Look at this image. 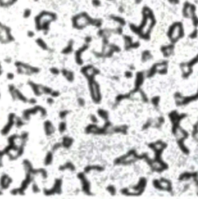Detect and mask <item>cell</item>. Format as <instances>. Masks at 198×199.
<instances>
[{
	"mask_svg": "<svg viewBox=\"0 0 198 199\" xmlns=\"http://www.w3.org/2000/svg\"><path fill=\"white\" fill-rule=\"evenodd\" d=\"M67 129V126H66V123L64 122H61V123L59 124V131H60L61 133L64 132Z\"/></svg>",
	"mask_w": 198,
	"mask_h": 199,
	"instance_id": "obj_13",
	"label": "cell"
},
{
	"mask_svg": "<svg viewBox=\"0 0 198 199\" xmlns=\"http://www.w3.org/2000/svg\"><path fill=\"white\" fill-rule=\"evenodd\" d=\"M72 50H73V42L71 41V42L68 43V45H67V47L63 50L62 53H63V54H70V53L72 52Z\"/></svg>",
	"mask_w": 198,
	"mask_h": 199,
	"instance_id": "obj_10",
	"label": "cell"
},
{
	"mask_svg": "<svg viewBox=\"0 0 198 199\" xmlns=\"http://www.w3.org/2000/svg\"><path fill=\"white\" fill-rule=\"evenodd\" d=\"M98 113L99 116H101V117L104 119H106V116L108 115V113H107V112H105V110L99 109L98 112Z\"/></svg>",
	"mask_w": 198,
	"mask_h": 199,
	"instance_id": "obj_14",
	"label": "cell"
},
{
	"mask_svg": "<svg viewBox=\"0 0 198 199\" xmlns=\"http://www.w3.org/2000/svg\"><path fill=\"white\" fill-rule=\"evenodd\" d=\"M9 122H8L7 124L5 126L2 130V133L4 135H6L8 132L11 130V129L13 128V125L15 124V120H16V116L14 114H10V116H9Z\"/></svg>",
	"mask_w": 198,
	"mask_h": 199,
	"instance_id": "obj_2",
	"label": "cell"
},
{
	"mask_svg": "<svg viewBox=\"0 0 198 199\" xmlns=\"http://www.w3.org/2000/svg\"><path fill=\"white\" fill-rule=\"evenodd\" d=\"M33 192H36V193L39 192V187L37 186V184H33Z\"/></svg>",
	"mask_w": 198,
	"mask_h": 199,
	"instance_id": "obj_20",
	"label": "cell"
},
{
	"mask_svg": "<svg viewBox=\"0 0 198 199\" xmlns=\"http://www.w3.org/2000/svg\"><path fill=\"white\" fill-rule=\"evenodd\" d=\"M91 94H92V99H93L95 102H99L100 101V91H99V87L97 82L92 81L91 82Z\"/></svg>",
	"mask_w": 198,
	"mask_h": 199,
	"instance_id": "obj_1",
	"label": "cell"
},
{
	"mask_svg": "<svg viewBox=\"0 0 198 199\" xmlns=\"http://www.w3.org/2000/svg\"><path fill=\"white\" fill-rule=\"evenodd\" d=\"M30 15H31V10L30 9H26L24 11V13H23V17L24 18H28V17L30 16Z\"/></svg>",
	"mask_w": 198,
	"mask_h": 199,
	"instance_id": "obj_15",
	"label": "cell"
},
{
	"mask_svg": "<svg viewBox=\"0 0 198 199\" xmlns=\"http://www.w3.org/2000/svg\"><path fill=\"white\" fill-rule=\"evenodd\" d=\"M47 102H48V104H52V103L54 102L53 98H48V99H47Z\"/></svg>",
	"mask_w": 198,
	"mask_h": 199,
	"instance_id": "obj_24",
	"label": "cell"
},
{
	"mask_svg": "<svg viewBox=\"0 0 198 199\" xmlns=\"http://www.w3.org/2000/svg\"><path fill=\"white\" fill-rule=\"evenodd\" d=\"M79 177L80 178L83 184V191L88 195H90V185L88 180L85 178L84 174H79Z\"/></svg>",
	"mask_w": 198,
	"mask_h": 199,
	"instance_id": "obj_4",
	"label": "cell"
},
{
	"mask_svg": "<svg viewBox=\"0 0 198 199\" xmlns=\"http://www.w3.org/2000/svg\"><path fill=\"white\" fill-rule=\"evenodd\" d=\"M77 102H78V104L80 105V106L84 105V104H85V102H84V99H82V98H79V99H77Z\"/></svg>",
	"mask_w": 198,
	"mask_h": 199,
	"instance_id": "obj_19",
	"label": "cell"
},
{
	"mask_svg": "<svg viewBox=\"0 0 198 199\" xmlns=\"http://www.w3.org/2000/svg\"><path fill=\"white\" fill-rule=\"evenodd\" d=\"M90 119H91V122H92V123H93V124H95V123H97L98 122L97 116L95 115H91V116H90Z\"/></svg>",
	"mask_w": 198,
	"mask_h": 199,
	"instance_id": "obj_16",
	"label": "cell"
},
{
	"mask_svg": "<svg viewBox=\"0 0 198 199\" xmlns=\"http://www.w3.org/2000/svg\"><path fill=\"white\" fill-rule=\"evenodd\" d=\"M44 129H45V132L46 134L50 136L53 132H54V127L53 126L52 123L50 121H46L44 123Z\"/></svg>",
	"mask_w": 198,
	"mask_h": 199,
	"instance_id": "obj_5",
	"label": "cell"
},
{
	"mask_svg": "<svg viewBox=\"0 0 198 199\" xmlns=\"http://www.w3.org/2000/svg\"><path fill=\"white\" fill-rule=\"evenodd\" d=\"M92 3H93V5L95 6H100V4H101V2H100L99 0H93V1H92Z\"/></svg>",
	"mask_w": 198,
	"mask_h": 199,
	"instance_id": "obj_22",
	"label": "cell"
},
{
	"mask_svg": "<svg viewBox=\"0 0 198 199\" xmlns=\"http://www.w3.org/2000/svg\"><path fill=\"white\" fill-rule=\"evenodd\" d=\"M12 183L11 177H9L7 174H3L0 180V185L3 189H7Z\"/></svg>",
	"mask_w": 198,
	"mask_h": 199,
	"instance_id": "obj_3",
	"label": "cell"
},
{
	"mask_svg": "<svg viewBox=\"0 0 198 199\" xmlns=\"http://www.w3.org/2000/svg\"><path fill=\"white\" fill-rule=\"evenodd\" d=\"M7 78L8 79H10V80H13V78H14V75H13V73H8Z\"/></svg>",
	"mask_w": 198,
	"mask_h": 199,
	"instance_id": "obj_23",
	"label": "cell"
},
{
	"mask_svg": "<svg viewBox=\"0 0 198 199\" xmlns=\"http://www.w3.org/2000/svg\"><path fill=\"white\" fill-rule=\"evenodd\" d=\"M0 195H2V192H0Z\"/></svg>",
	"mask_w": 198,
	"mask_h": 199,
	"instance_id": "obj_26",
	"label": "cell"
},
{
	"mask_svg": "<svg viewBox=\"0 0 198 199\" xmlns=\"http://www.w3.org/2000/svg\"><path fill=\"white\" fill-rule=\"evenodd\" d=\"M72 143H73V140H72L71 137L67 136V137H64V139H63V143H62V145H63V147H66V148H68V147H70L72 145Z\"/></svg>",
	"mask_w": 198,
	"mask_h": 199,
	"instance_id": "obj_7",
	"label": "cell"
},
{
	"mask_svg": "<svg viewBox=\"0 0 198 199\" xmlns=\"http://www.w3.org/2000/svg\"><path fill=\"white\" fill-rule=\"evenodd\" d=\"M60 170H70L71 171H74L75 170V167L72 163L71 162H67L64 164V166H61Z\"/></svg>",
	"mask_w": 198,
	"mask_h": 199,
	"instance_id": "obj_8",
	"label": "cell"
},
{
	"mask_svg": "<svg viewBox=\"0 0 198 199\" xmlns=\"http://www.w3.org/2000/svg\"><path fill=\"white\" fill-rule=\"evenodd\" d=\"M15 125L17 128H21V127L24 125V121L22 118H16V117L15 120Z\"/></svg>",
	"mask_w": 198,
	"mask_h": 199,
	"instance_id": "obj_12",
	"label": "cell"
},
{
	"mask_svg": "<svg viewBox=\"0 0 198 199\" xmlns=\"http://www.w3.org/2000/svg\"><path fill=\"white\" fill-rule=\"evenodd\" d=\"M36 43H37L38 46H39V47H41L43 50H47V43H45V41L43 40V39H40V38H39V39L36 40Z\"/></svg>",
	"mask_w": 198,
	"mask_h": 199,
	"instance_id": "obj_11",
	"label": "cell"
},
{
	"mask_svg": "<svg viewBox=\"0 0 198 199\" xmlns=\"http://www.w3.org/2000/svg\"><path fill=\"white\" fill-rule=\"evenodd\" d=\"M62 73H63V75L67 79V81H69V82H72L74 80V73L72 71H67V70H63L62 71Z\"/></svg>",
	"mask_w": 198,
	"mask_h": 199,
	"instance_id": "obj_6",
	"label": "cell"
},
{
	"mask_svg": "<svg viewBox=\"0 0 198 199\" xmlns=\"http://www.w3.org/2000/svg\"><path fill=\"white\" fill-rule=\"evenodd\" d=\"M35 1H36H36H38V0H35Z\"/></svg>",
	"mask_w": 198,
	"mask_h": 199,
	"instance_id": "obj_27",
	"label": "cell"
},
{
	"mask_svg": "<svg viewBox=\"0 0 198 199\" xmlns=\"http://www.w3.org/2000/svg\"><path fill=\"white\" fill-rule=\"evenodd\" d=\"M28 34V36L30 37H33L35 35V34H34V33L33 31H29L28 34Z\"/></svg>",
	"mask_w": 198,
	"mask_h": 199,
	"instance_id": "obj_25",
	"label": "cell"
},
{
	"mask_svg": "<svg viewBox=\"0 0 198 199\" xmlns=\"http://www.w3.org/2000/svg\"><path fill=\"white\" fill-rule=\"evenodd\" d=\"M4 153H5V151H1V152H0V168H1L2 165V157H3V156H4Z\"/></svg>",
	"mask_w": 198,
	"mask_h": 199,
	"instance_id": "obj_21",
	"label": "cell"
},
{
	"mask_svg": "<svg viewBox=\"0 0 198 199\" xmlns=\"http://www.w3.org/2000/svg\"><path fill=\"white\" fill-rule=\"evenodd\" d=\"M67 115H68V112H67V111H61L60 113V116L61 119H64Z\"/></svg>",
	"mask_w": 198,
	"mask_h": 199,
	"instance_id": "obj_17",
	"label": "cell"
},
{
	"mask_svg": "<svg viewBox=\"0 0 198 199\" xmlns=\"http://www.w3.org/2000/svg\"><path fill=\"white\" fill-rule=\"evenodd\" d=\"M51 71L54 74V75H58V74L60 73V71H59L57 68H56V67H53V68H51Z\"/></svg>",
	"mask_w": 198,
	"mask_h": 199,
	"instance_id": "obj_18",
	"label": "cell"
},
{
	"mask_svg": "<svg viewBox=\"0 0 198 199\" xmlns=\"http://www.w3.org/2000/svg\"><path fill=\"white\" fill-rule=\"evenodd\" d=\"M53 159H54V157H53L52 153L49 152L47 154V156H46V157H45L44 160L45 165H50V164H52Z\"/></svg>",
	"mask_w": 198,
	"mask_h": 199,
	"instance_id": "obj_9",
	"label": "cell"
}]
</instances>
